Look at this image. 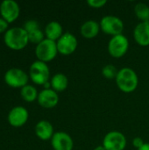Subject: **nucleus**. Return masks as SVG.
Masks as SVG:
<instances>
[{"label":"nucleus","mask_w":149,"mask_h":150,"mask_svg":"<svg viewBox=\"0 0 149 150\" xmlns=\"http://www.w3.org/2000/svg\"><path fill=\"white\" fill-rule=\"evenodd\" d=\"M5 45L12 50H21L26 47L29 42L28 33L23 28L14 26L9 28L4 35Z\"/></svg>","instance_id":"nucleus-1"},{"label":"nucleus","mask_w":149,"mask_h":150,"mask_svg":"<svg viewBox=\"0 0 149 150\" xmlns=\"http://www.w3.org/2000/svg\"><path fill=\"white\" fill-rule=\"evenodd\" d=\"M115 80L119 89L125 93H131L134 91L139 84L137 73L128 67L120 69Z\"/></svg>","instance_id":"nucleus-2"},{"label":"nucleus","mask_w":149,"mask_h":150,"mask_svg":"<svg viewBox=\"0 0 149 150\" xmlns=\"http://www.w3.org/2000/svg\"><path fill=\"white\" fill-rule=\"evenodd\" d=\"M29 76L36 84L44 85L47 83L50 78V69L47 62L39 60L33 62L29 69Z\"/></svg>","instance_id":"nucleus-3"},{"label":"nucleus","mask_w":149,"mask_h":150,"mask_svg":"<svg viewBox=\"0 0 149 150\" xmlns=\"http://www.w3.org/2000/svg\"><path fill=\"white\" fill-rule=\"evenodd\" d=\"M58 53L56 41L49 39H45L36 46L35 54L39 61L47 62L54 60Z\"/></svg>","instance_id":"nucleus-4"},{"label":"nucleus","mask_w":149,"mask_h":150,"mask_svg":"<svg viewBox=\"0 0 149 150\" xmlns=\"http://www.w3.org/2000/svg\"><path fill=\"white\" fill-rule=\"evenodd\" d=\"M129 48V40L123 33L112 36L108 43V52L114 58L124 56Z\"/></svg>","instance_id":"nucleus-5"},{"label":"nucleus","mask_w":149,"mask_h":150,"mask_svg":"<svg viewBox=\"0 0 149 150\" xmlns=\"http://www.w3.org/2000/svg\"><path fill=\"white\" fill-rule=\"evenodd\" d=\"M99 25L104 33L112 36L121 34L124 30V23L122 19L113 15H106L103 17Z\"/></svg>","instance_id":"nucleus-6"},{"label":"nucleus","mask_w":149,"mask_h":150,"mask_svg":"<svg viewBox=\"0 0 149 150\" xmlns=\"http://www.w3.org/2000/svg\"><path fill=\"white\" fill-rule=\"evenodd\" d=\"M4 82L12 88H23L28 83V75L21 69L11 68L4 74Z\"/></svg>","instance_id":"nucleus-7"},{"label":"nucleus","mask_w":149,"mask_h":150,"mask_svg":"<svg viewBox=\"0 0 149 150\" xmlns=\"http://www.w3.org/2000/svg\"><path fill=\"white\" fill-rule=\"evenodd\" d=\"M126 138L119 131L107 133L103 140V146L106 150H124L126 147Z\"/></svg>","instance_id":"nucleus-8"},{"label":"nucleus","mask_w":149,"mask_h":150,"mask_svg":"<svg viewBox=\"0 0 149 150\" xmlns=\"http://www.w3.org/2000/svg\"><path fill=\"white\" fill-rule=\"evenodd\" d=\"M58 53L68 55L73 54L78 46V41L76 37L71 33H64L61 37L56 41Z\"/></svg>","instance_id":"nucleus-9"},{"label":"nucleus","mask_w":149,"mask_h":150,"mask_svg":"<svg viewBox=\"0 0 149 150\" xmlns=\"http://www.w3.org/2000/svg\"><path fill=\"white\" fill-rule=\"evenodd\" d=\"M20 12L18 4L14 0H4L0 4V13L4 19L8 23L15 21Z\"/></svg>","instance_id":"nucleus-10"},{"label":"nucleus","mask_w":149,"mask_h":150,"mask_svg":"<svg viewBox=\"0 0 149 150\" xmlns=\"http://www.w3.org/2000/svg\"><path fill=\"white\" fill-rule=\"evenodd\" d=\"M29 118L27 109L23 106H15L8 113L7 120L11 126L14 127H20L24 126Z\"/></svg>","instance_id":"nucleus-11"},{"label":"nucleus","mask_w":149,"mask_h":150,"mask_svg":"<svg viewBox=\"0 0 149 150\" xmlns=\"http://www.w3.org/2000/svg\"><path fill=\"white\" fill-rule=\"evenodd\" d=\"M54 150H73L74 142L72 137L65 132H55L51 139Z\"/></svg>","instance_id":"nucleus-12"},{"label":"nucleus","mask_w":149,"mask_h":150,"mask_svg":"<svg viewBox=\"0 0 149 150\" xmlns=\"http://www.w3.org/2000/svg\"><path fill=\"white\" fill-rule=\"evenodd\" d=\"M38 103L44 108H53L59 102V96L53 89H43L38 95Z\"/></svg>","instance_id":"nucleus-13"},{"label":"nucleus","mask_w":149,"mask_h":150,"mask_svg":"<svg viewBox=\"0 0 149 150\" xmlns=\"http://www.w3.org/2000/svg\"><path fill=\"white\" fill-rule=\"evenodd\" d=\"M133 38L142 47L149 45V21H141L133 30Z\"/></svg>","instance_id":"nucleus-14"},{"label":"nucleus","mask_w":149,"mask_h":150,"mask_svg":"<svg viewBox=\"0 0 149 150\" xmlns=\"http://www.w3.org/2000/svg\"><path fill=\"white\" fill-rule=\"evenodd\" d=\"M35 134L42 141L51 140L54 134L53 125L47 120H40L35 126Z\"/></svg>","instance_id":"nucleus-15"},{"label":"nucleus","mask_w":149,"mask_h":150,"mask_svg":"<svg viewBox=\"0 0 149 150\" xmlns=\"http://www.w3.org/2000/svg\"><path fill=\"white\" fill-rule=\"evenodd\" d=\"M101 28H100L99 23L96 20L90 19V20L85 21L82 25L80 32L83 37L86 39H92L97 36Z\"/></svg>","instance_id":"nucleus-16"},{"label":"nucleus","mask_w":149,"mask_h":150,"mask_svg":"<svg viewBox=\"0 0 149 150\" xmlns=\"http://www.w3.org/2000/svg\"><path fill=\"white\" fill-rule=\"evenodd\" d=\"M63 28L57 21H50L45 27V35L47 39L57 41L63 34Z\"/></svg>","instance_id":"nucleus-17"},{"label":"nucleus","mask_w":149,"mask_h":150,"mask_svg":"<svg viewBox=\"0 0 149 150\" xmlns=\"http://www.w3.org/2000/svg\"><path fill=\"white\" fill-rule=\"evenodd\" d=\"M50 84H51V89H53L54 91L58 93V92L64 91L67 89L68 85V80L66 75L62 73H57L51 77Z\"/></svg>","instance_id":"nucleus-18"},{"label":"nucleus","mask_w":149,"mask_h":150,"mask_svg":"<svg viewBox=\"0 0 149 150\" xmlns=\"http://www.w3.org/2000/svg\"><path fill=\"white\" fill-rule=\"evenodd\" d=\"M20 94L22 98L26 102H33L38 98V91L37 89L30 84H26L23 88H21Z\"/></svg>","instance_id":"nucleus-19"},{"label":"nucleus","mask_w":149,"mask_h":150,"mask_svg":"<svg viewBox=\"0 0 149 150\" xmlns=\"http://www.w3.org/2000/svg\"><path fill=\"white\" fill-rule=\"evenodd\" d=\"M134 13L141 21H149V6L145 3H138L134 7Z\"/></svg>","instance_id":"nucleus-20"},{"label":"nucleus","mask_w":149,"mask_h":150,"mask_svg":"<svg viewBox=\"0 0 149 150\" xmlns=\"http://www.w3.org/2000/svg\"><path fill=\"white\" fill-rule=\"evenodd\" d=\"M45 33L39 28L36 29L34 31H32L30 33H28V39H29V42H32L33 44H40L42 40H45L44 38Z\"/></svg>","instance_id":"nucleus-21"},{"label":"nucleus","mask_w":149,"mask_h":150,"mask_svg":"<svg viewBox=\"0 0 149 150\" xmlns=\"http://www.w3.org/2000/svg\"><path fill=\"white\" fill-rule=\"evenodd\" d=\"M118 72H119V70L112 64H107L102 69L103 76L107 79H116Z\"/></svg>","instance_id":"nucleus-22"},{"label":"nucleus","mask_w":149,"mask_h":150,"mask_svg":"<svg viewBox=\"0 0 149 150\" xmlns=\"http://www.w3.org/2000/svg\"><path fill=\"white\" fill-rule=\"evenodd\" d=\"M23 28L27 32V33H30L32 31H34L36 29H39L40 28V25H39V23L37 20L35 19H29L27 20L25 24H24V26Z\"/></svg>","instance_id":"nucleus-23"},{"label":"nucleus","mask_w":149,"mask_h":150,"mask_svg":"<svg viewBox=\"0 0 149 150\" xmlns=\"http://www.w3.org/2000/svg\"><path fill=\"white\" fill-rule=\"evenodd\" d=\"M87 4L92 8H101L107 4L106 0H88Z\"/></svg>","instance_id":"nucleus-24"},{"label":"nucleus","mask_w":149,"mask_h":150,"mask_svg":"<svg viewBox=\"0 0 149 150\" xmlns=\"http://www.w3.org/2000/svg\"><path fill=\"white\" fill-rule=\"evenodd\" d=\"M132 143H133V145L134 148H136L137 149H139L140 148H141V147L144 145L145 142H143L142 138H141V137H135V138L133 140Z\"/></svg>","instance_id":"nucleus-25"},{"label":"nucleus","mask_w":149,"mask_h":150,"mask_svg":"<svg viewBox=\"0 0 149 150\" xmlns=\"http://www.w3.org/2000/svg\"><path fill=\"white\" fill-rule=\"evenodd\" d=\"M8 25H9V23L1 17L0 18V33H5L8 30Z\"/></svg>","instance_id":"nucleus-26"},{"label":"nucleus","mask_w":149,"mask_h":150,"mask_svg":"<svg viewBox=\"0 0 149 150\" xmlns=\"http://www.w3.org/2000/svg\"><path fill=\"white\" fill-rule=\"evenodd\" d=\"M138 150H149V143H144V145Z\"/></svg>","instance_id":"nucleus-27"},{"label":"nucleus","mask_w":149,"mask_h":150,"mask_svg":"<svg viewBox=\"0 0 149 150\" xmlns=\"http://www.w3.org/2000/svg\"><path fill=\"white\" fill-rule=\"evenodd\" d=\"M93 150H106V149H105V147H104L103 145H100V146L96 147V148H95Z\"/></svg>","instance_id":"nucleus-28"}]
</instances>
